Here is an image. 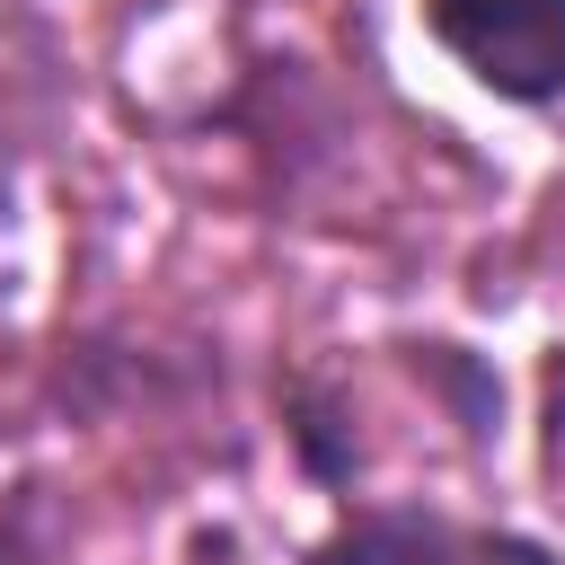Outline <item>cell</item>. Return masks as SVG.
Listing matches in <instances>:
<instances>
[{"instance_id": "3", "label": "cell", "mask_w": 565, "mask_h": 565, "mask_svg": "<svg viewBox=\"0 0 565 565\" xmlns=\"http://www.w3.org/2000/svg\"><path fill=\"white\" fill-rule=\"evenodd\" d=\"M282 433H291V450H300V468L318 486H353L362 433H353V406H344L335 380H291L282 388Z\"/></svg>"}, {"instance_id": "1", "label": "cell", "mask_w": 565, "mask_h": 565, "mask_svg": "<svg viewBox=\"0 0 565 565\" xmlns=\"http://www.w3.org/2000/svg\"><path fill=\"white\" fill-rule=\"evenodd\" d=\"M433 44L503 106L565 97V0H424Z\"/></svg>"}, {"instance_id": "2", "label": "cell", "mask_w": 565, "mask_h": 565, "mask_svg": "<svg viewBox=\"0 0 565 565\" xmlns=\"http://www.w3.org/2000/svg\"><path fill=\"white\" fill-rule=\"evenodd\" d=\"M309 565H556V547L530 530H494V521H459L424 503H371L335 521L309 547Z\"/></svg>"}, {"instance_id": "4", "label": "cell", "mask_w": 565, "mask_h": 565, "mask_svg": "<svg viewBox=\"0 0 565 565\" xmlns=\"http://www.w3.org/2000/svg\"><path fill=\"white\" fill-rule=\"evenodd\" d=\"M406 362L450 397V424L468 433V441H494L503 433V380L468 353V344H450V335H424V344H406Z\"/></svg>"}]
</instances>
